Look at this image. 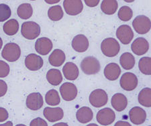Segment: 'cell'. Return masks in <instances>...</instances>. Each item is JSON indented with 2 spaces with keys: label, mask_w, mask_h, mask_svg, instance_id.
Returning <instances> with one entry per match:
<instances>
[{
  "label": "cell",
  "mask_w": 151,
  "mask_h": 126,
  "mask_svg": "<svg viewBox=\"0 0 151 126\" xmlns=\"http://www.w3.org/2000/svg\"><path fill=\"white\" fill-rule=\"evenodd\" d=\"M101 50L106 57H114L120 52V46L115 38H108L102 41Z\"/></svg>",
  "instance_id": "cell-1"
},
{
  "label": "cell",
  "mask_w": 151,
  "mask_h": 126,
  "mask_svg": "<svg viewBox=\"0 0 151 126\" xmlns=\"http://www.w3.org/2000/svg\"><path fill=\"white\" fill-rule=\"evenodd\" d=\"M21 55V50L16 43H8L4 47L1 56L8 62H15L18 60Z\"/></svg>",
  "instance_id": "cell-2"
},
{
  "label": "cell",
  "mask_w": 151,
  "mask_h": 126,
  "mask_svg": "<svg viewBox=\"0 0 151 126\" xmlns=\"http://www.w3.org/2000/svg\"><path fill=\"white\" fill-rule=\"evenodd\" d=\"M81 69L85 74H95L100 71L101 65L96 58L87 57L81 62Z\"/></svg>",
  "instance_id": "cell-3"
},
{
  "label": "cell",
  "mask_w": 151,
  "mask_h": 126,
  "mask_svg": "<svg viewBox=\"0 0 151 126\" xmlns=\"http://www.w3.org/2000/svg\"><path fill=\"white\" fill-rule=\"evenodd\" d=\"M21 33L26 39H36L40 34V27L35 21H26L22 25Z\"/></svg>",
  "instance_id": "cell-4"
},
{
  "label": "cell",
  "mask_w": 151,
  "mask_h": 126,
  "mask_svg": "<svg viewBox=\"0 0 151 126\" xmlns=\"http://www.w3.org/2000/svg\"><path fill=\"white\" fill-rule=\"evenodd\" d=\"M89 102L94 107H101L106 105L108 101V96L103 89H96L89 95Z\"/></svg>",
  "instance_id": "cell-5"
},
{
  "label": "cell",
  "mask_w": 151,
  "mask_h": 126,
  "mask_svg": "<svg viewBox=\"0 0 151 126\" xmlns=\"http://www.w3.org/2000/svg\"><path fill=\"white\" fill-rule=\"evenodd\" d=\"M132 26L134 30L138 34H145L150 30V20L147 16L144 15L138 16L132 21Z\"/></svg>",
  "instance_id": "cell-6"
},
{
  "label": "cell",
  "mask_w": 151,
  "mask_h": 126,
  "mask_svg": "<svg viewBox=\"0 0 151 126\" xmlns=\"http://www.w3.org/2000/svg\"><path fill=\"white\" fill-rule=\"evenodd\" d=\"M116 119L115 112L110 108H104L97 113L96 120L99 124L109 125L112 123Z\"/></svg>",
  "instance_id": "cell-7"
},
{
  "label": "cell",
  "mask_w": 151,
  "mask_h": 126,
  "mask_svg": "<svg viewBox=\"0 0 151 126\" xmlns=\"http://www.w3.org/2000/svg\"><path fill=\"white\" fill-rule=\"evenodd\" d=\"M138 83L137 77L132 72H125L122 76L120 81L122 88L127 91L134 90L138 86Z\"/></svg>",
  "instance_id": "cell-8"
},
{
  "label": "cell",
  "mask_w": 151,
  "mask_h": 126,
  "mask_svg": "<svg viewBox=\"0 0 151 126\" xmlns=\"http://www.w3.org/2000/svg\"><path fill=\"white\" fill-rule=\"evenodd\" d=\"M116 36L123 44H129L134 38V32L128 25H122L117 29Z\"/></svg>",
  "instance_id": "cell-9"
},
{
  "label": "cell",
  "mask_w": 151,
  "mask_h": 126,
  "mask_svg": "<svg viewBox=\"0 0 151 126\" xmlns=\"http://www.w3.org/2000/svg\"><path fill=\"white\" fill-rule=\"evenodd\" d=\"M63 6L66 13L70 16L78 15L83 9V5L81 0H65Z\"/></svg>",
  "instance_id": "cell-10"
},
{
  "label": "cell",
  "mask_w": 151,
  "mask_h": 126,
  "mask_svg": "<svg viewBox=\"0 0 151 126\" xmlns=\"http://www.w3.org/2000/svg\"><path fill=\"white\" fill-rule=\"evenodd\" d=\"M60 93L65 101H73L77 95V89L74 84L65 83L60 87Z\"/></svg>",
  "instance_id": "cell-11"
},
{
  "label": "cell",
  "mask_w": 151,
  "mask_h": 126,
  "mask_svg": "<svg viewBox=\"0 0 151 126\" xmlns=\"http://www.w3.org/2000/svg\"><path fill=\"white\" fill-rule=\"evenodd\" d=\"M26 106L29 110L32 111L39 110L44 105L42 94L39 93H30L26 98Z\"/></svg>",
  "instance_id": "cell-12"
},
{
  "label": "cell",
  "mask_w": 151,
  "mask_h": 126,
  "mask_svg": "<svg viewBox=\"0 0 151 126\" xmlns=\"http://www.w3.org/2000/svg\"><path fill=\"white\" fill-rule=\"evenodd\" d=\"M129 117L131 122L135 125H140L145 123L147 119L145 110L140 107H134L129 111Z\"/></svg>",
  "instance_id": "cell-13"
},
{
  "label": "cell",
  "mask_w": 151,
  "mask_h": 126,
  "mask_svg": "<svg viewBox=\"0 0 151 126\" xmlns=\"http://www.w3.org/2000/svg\"><path fill=\"white\" fill-rule=\"evenodd\" d=\"M44 64L43 59L36 54H28L25 59V65L30 71H36L40 70Z\"/></svg>",
  "instance_id": "cell-14"
},
{
  "label": "cell",
  "mask_w": 151,
  "mask_h": 126,
  "mask_svg": "<svg viewBox=\"0 0 151 126\" xmlns=\"http://www.w3.org/2000/svg\"><path fill=\"white\" fill-rule=\"evenodd\" d=\"M132 51L138 56L144 55L149 49V43L144 38H138L131 45Z\"/></svg>",
  "instance_id": "cell-15"
},
{
  "label": "cell",
  "mask_w": 151,
  "mask_h": 126,
  "mask_svg": "<svg viewBox=\"0 0 151 126\" xmlns=\"http://www.w3.org/2000/svg\"><path fill=\"white\" fill-rule=\"evenodd\" d=\"M52 42L49 38L42 37L36 41L35 50L41 55H47L52 49Z\"/></svg>",
  "instance_id": "cell-16"
},
{
  "label": "cell",
  "mask_w": 151,
  "mask_h": 126,
  "mask_svg": "<svg viewBox=\"0 0 151 126\" xmlns=\"http://www.w3.org/2000/svg\"><path fill=\"white\" fill-rule=\"evenodd\" d=\"M89 40L83 34L75 36L72 40V47L78 52H84L89 48Z\"/></svg>",
  "instance_id": "cell-17"
},
{
  "label": "cell",
  "mask_w": 151,
  "mask_h": 126,
  "mask_svg": "<svg viewBox=\"0 0 151 126\" xmlns=\"http://www.w3.org/2000/svg\"><path fill=\"white\" fill-rule=\"evenodd\" d=\"M44 116L50 122H55L62 120L64 117V112L60 107H45L44 110Z\"/></svg>",
  "instance_id": "cell-18"
},
{
  "label": "cell",
  "mask_w": 151,
  "mask_h": 126,
  "mask_svg": "<svg viewBox=\"0 0 151 126\" xmlns=\"http://www.w3.org/2000/svg\"><path fill=\"white\" fill-rule=\"evenodd\" d=\"M111 103L114 110L120 112L127 107L128 99L122 93H116L111 98Z\"/></svg>",
  "instance_id": "cell-19"
},
{
  "label": "cell",
  "mask_w": 151,
  "mask_h": 126,
  "mask_svg": "<svg viewBox=\"0 0 151 126\" xmlns=\"http://www.w3.org/2000/svg\"><path fill=\"white\" fill-rule=\"evenodd\" d=\"M104 75L109 81H115L118 79L121 74V69L116 63H109L104 69Z\"/></svg>",
  "instance_id": "cell-20"
},
{
  "label": "cell",
  "mask_w": 151,
  "mask_h": 126,
  "mask_svg": "<svg viewBox=\"0 0 151 126\" xmlns=\"http://www.w3.org/2000/svg\"><path fill=\"white\" fill-rule=\"evenodd\" d=\"M63 72L65 78L70 81H74L79 77V71L73 62H67L63 68Z\"/></svg>",
  "instance_id": "cell-21"
},
{
  "label": "cell",
  "mask_w": 151,
  "mask_h": 126,
  "mask_svg": "<svg viewBox=\"0 0 151 126\" xmlns=\"http://www.w3.org/2000/svg\"><path fill=\"white\" fill-rule=\"evenodd\" d=\"M77 120L81 123H86L92 120L93 113L89 107H82L77 110L76 113Z\"/></svg>",
  "instance_id": "cell-22"
},
{
  "label": "cell",
  "mask_w": 151,
  "mask_h": 126,
  "mask_svg": "<svg viewBox=\"0 0 151 126\" xmlns=\"http://www.w3.org/2000/svg\"><path fill=\"white\" fill-rule=\"evenodd\" d=\"M66 57L65 52L60 49H55L50 55L49 63L53 67H60L65 62Z\"/></svg>",
  "instance_id": "cell-23"
},
{
  "label": "cell",
  "mask_w": 151,
  "mask_h": 126,
  "mask_svg": "<svg viewBox=\"0 0 151 126\" xmlns=\"http://www.w3.org/2000/svg\"><path fill=\"white\" fill-rule=\"evenodd\" d=\"M47 79L50 84L57 86L63 81V76L59 70L52 69L47 72Z\"/></svg>",
  "instance_id": "cell-24"
},
{
  "label": "cell",
  "mask_w": 151,
  "mask_h": 126,
  "mask_svg": "<svg viewBox=\"0 0 151 126\" xmlns=\"http://www.w3.org/2000/svg\"><path fill=\"white\" fill-rule=\"evenodd\" d=\"M118 8V3L116 0H104L101 4V11L107 15L115 14Z\"/></svg>",
  "instance_id": "cell-25"
},
{
  "label": "cell",
  "mask_w": 151,
  "mask_h": 126,
  "mask_svg": "<svg viewBox=\"0 0 151 126\" xmlns=\"http://www.w3.org/2000/svg\"><path fill=\"white\" fill-rule=\"evenodd\" d=\"M121 66L125 70H130L134 67V57L130 52H125L121 55L120 59Z\"/></svg>",
  "instance_id": "cell-26"
},
{
  "label": "cell",
  "mask_w": 151,
  "mask_h": 126,
  "mask_svg": "<svg viewBox=\"0 0 151 126\" xmlns=\"http://www.w3.org/2000/svg\"><path fill=\"white\" fill-rule=\"evenodd\" d=\"M138 102L142 106L150 107L151 106V90L147 87L140 91L138 94Z\"/></svg>",
  "instance_id": "cell-27"
},
{
  "label": "cell",
  "mask_w": 151,
  "mask_h": 126,
  "mask_svg": "<svg viewBox=\"0 0 151 126\" xmlns=\"http://www.w3.org/2000/svg\"><path fill=\"white\" fill-rule=\"evenodd\" d=\"M3 30L7 35H15L19 30V23L18 20H15V19H11V20L6 21L4 24Z\"/></svg>",
  "instance_id": "cell-28"
},
{
  "label": "cell",
  "mask_w": 151,
  "mask_h": 126,
  "mask_svg": "<svg viewBox=\"0 0 151 126\" xmlns=\"http://www.w3.org/2000/svg\"><path fill=\"white\" fill-rule=\"evenodd\" d=\"M18 16L22 20H27L31 18L33 14V9L30 4H22L19 5L17 10Z\"/></svg>",
  "instance_id": "cell-29"
},
{
  "label": "cell",
  "mask_w": 151,
  "mask_h": 126,
  "mask_svg": "<svg viewBox=\"0 0 151 126\" xmlns=\"http://www.w3.org/2000/svg\"><path fill=\"white\" fill-rule=\"evenodd\" d=\"M45 100L48 105L54 106L60 103V98L58 91L55 89L48 91L45 95Z\"/></svg>",
  "instance_id": "cell-30"
},
{
  "label": "cell",
  "mask_w": 151,
  "mask_h": 126,
  "mask_svg": "<svg viewBox=\"0 0 151 126\" xmlns=\"http://www.w3.org/2000/svg\"><path fill=\"white\" fill-rule=\"evenodd\" d=\"M63 16H64V13H63L62 8L60 6L51 7L48 11V18L52 21H58L61 20Z\"/></svg>",
  "instance_id": "cell-31"
},
{
  "label": "cell",
  "mask_w": 151,
  "mask_h": 126,
  "mask_svg": "<svg viewBox=\"0 0 151 126\" xmlns=\"http://www.w3.org/2000/svg\"><path fill=\"white\" fill-rule=\"evenodd\" d=\"M140 71L144 74H151V59L150 57H142L138 62Z\"/></svg>",
  "instance_id": "cell-32"
},
{
  "label": "cell",
  "mask_w": 151,
  "mask_h": 126,
  "mask_svg": "<svg viewBox=\"0 0 151 126\" xmlns=\"http://www.w3.org/2000/svg\"><path fill=\"white\" fill-rule=\"evenodd\" d=\"M118 16L122 21H127L130 20L133 16L132 9L128 6H122L119 9Z\"/></svg>",
  "instance_id": "cell-33"
},
{
  "label": "cell",
  "mask_w": 151,
  "mask_h": 126,
  "mask_svg": "<svg viewBox=\"0 0 151 126\" xmlns=\"http://www.w3.org/2000/svg\"><path fill=\"white\" fill-rule=\"evenodd\" d=\"M12 14L11 9L8 5L0 4V22H3L10 18Z\"/></svg>",
  "instance_id": "cell-34"
},
{
  "label": "cell",
  "mask_w": 151,
  "mask_h": 126,
  "mask_svg": "<svg viewBox=\"0 0 151 126\" xmlns=\"http://www.w3.org/2000/svg\"><path fill=\"white\" fill-rule=\"evenodd\" d=\"M9 66L8 63L0 60V78H4L8 76L9 73Z\"/></svg>",
  "instance_id": "cell-35"
},
{
  "label": "cell",
  "mask_w": 151,
  "mask_h": 126,
  "mask_svg": "<svg viewBox=\"0 0 151 126\" xmlns=\"http://www.w3.org/2000/svg\"><path fill=\"white\" fill-rule=\"evenodd\" d=\"M30 126H48L46 121L41 117H37L34 119L30 123Z\"/></svg>",
  "instance_id": "cell-36"
},
{
  "label": "cell",
  "mask_w": 151,
  "mask_h": 126,
  "mask_svg": "<svg viewBox=\"0 0 151 126\" xmlns=\"http://www.w3.org/2000/svg\"><path fill=\"white\" fill-rule=\"evenodd\" d=\"M8 91V84L3 80H0V97L4 96Z\"/></svg>",
  "instance_id": "cell-37"
},
{
  "label": "cell",
  "mask_w": 151,
  "mask_h": 126,
  "mask_svg": "<svg viewBox=\"0 0 151 126\" xmlns=\"http://www.w3.org/2000/svg\"><path fill=\"white\" fill-rule=\"evenodd\" d=\"M9 114L8 111L4 107H0V122H3L8 120Z\"/></svg>",
  "instance_id": "cell-38"
},
{
  "label": "cell",
  "mask_w": 151,
  "mask_h": 126,
  "mask_svg": "<svg viewBox=\"0 0 151 126\" xmlns=\"http://www.w3.org/2000/svg\"><path fill=\"white\" fill-rule=\"evenodd\" d=\"M85 3L87 6L93 8V7H96L99 4V0H94V1L93 0H85Z\"/></svg>",
  "instance_id": "cell-39"
},
{
  "label": "cell",
  "mask_w": 151,
  "mask_h": 126,
  "mask_svg": "<svg viewBox=\"0 0 151 126\" xmlns=\"http://www.w3.org/2000/svg\"><path fill=\"white\" fill-rule=\"evenodd\" d=\"M114 126H132L130 123L127 122H124V121H118V122L116 123Z\"/></svg>",
  "instance_id": "cell-40"
},
{
  "label": "cell",
  "mask_w": 151,
  "mask_h": 126,
  "mask_svg": "<svg viewBox=\"0 0 151 126\" xmlns=\"http://www.w3.org/2000/svg\"><path fill=\"white\" fill-rule=\"evenodd\" d=\"M52 126H69V125L67 124L66 123H64V122H60V123H56L54 125Z\"/></svg>",
  "instance_id": "cell-41"
},
{
  "label": "cell",
  "mask_w": 151,
  "mask_h": 126,
  "mask_svg": "<svg viewBox=\"0 0 151 126\" xmlns=\"http://www.w3.org/2000/svg\"><path fill=\"white\" fill-rule=\"evenodd\" d=\"M0 126H13V123L12 122H8L4 124H0Z\"/></svg>",
  "instance_id": "cell-42"
},
{
  "label": "cell",
  "mask_w": 151,
  "mask_h": 126,
  "mask_svg": "<svg viewBox=\"0 0 151 126\" xmlns=\"http://www.w3.org/2000/svg\"><path fill=\"white\" fill-rule=\"evenodd\" d=\"M60 0H58V1H46V2H47L48 4H55V3H58L59 2Z\"/></svg>",
  "instance_id": "cell-43"
},
{
  "label": "cell",
  "mask_w": 151,
  "mask_h": 126,
  "mask_svg": "<svg viewBox=\"0 0 151 126\" xmlns=\"http://www.w3.org/2000/svg\"><path fill=\"white\" fill-rule=\"evenodd\" d=\"M2 46H3V41H2L1 38H0V50H1Z\"/></svg>",
  "instance_id": "cell-44"
},
{
  "label": "cell",
  "mask_w": 151,
  "mask_h": 126,
  "mask_svg": "<svg viewBox=\"0 0 151 126\" xmlns=\"http://www.w3.org/2000/svg\"><path fill=\"white\" fill-rule=\"evenodd\" d=\"M87 126H98V125L96 124V123H90V124L87 125Z\"/></svg>",
  "instance_id": "cell-45"
},
{
  "label": "cell",
  "mask_w": 151,
  "mask_h": 126,
  "mask_svg": "<svg viewBox=\"0 0 151 126\" xmlns=\"http://www.w3.org/2000/svg\"><path fill=\"white\" fill-rule=\"evenodd\" d=\"M16 126H26V125H24V124H18V125H16Z\"/></svg>",
  "instance_id": "cell-46"
},
{
  "label": "cell",
  "mask_w": 151,
  "mask_h": 126,
  "mask_svg": "<svg viewBox=\"0 0 151 126\" xmlns=\"http://www.w3.org/2000/svg\"><path fill=\"white\" fill-rule=\"evenodd\" d=\"M149 126H150V125H149Z\"/></svg>",
  "instance_id": "cell-47"
}]
</instances>
